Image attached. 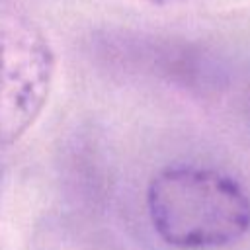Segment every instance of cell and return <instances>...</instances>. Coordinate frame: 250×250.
Here are the masks:
<instances>
[{"instance_id": "obj_1", "label": "cell", "mask_w": 250, "mask_h": 250, "mask_svg": "<svg viewBox=\"0 0 250 250\" xmlns=\"http://www.w3.org/2000/svg\"><path fill=\"white\" fill-rule=\"evenodd\" d=\"M154 232L182 250L238 242L250 230V195L234 178L203 166H168L146 191Z\"/></svg>"}, {"instance_id": "obj_3", "label": "cell", "mask_w": 250, "mask_h": 250, "mask_svg": "<svg viewBox=\"0 0 250 250\" xmlns=\"http://www.w3.org/2000/svg\"><path fill=\"white\" fill-rule=\"evenodd\" d=\"M242 111H244V117H246V123L250 125V82L244 90V98H242Z\"/></svg>"}, {"instance_id": "obj_4", "label": "cell", "mask_w": 250, "mask_h": 250, "mask_svg": "<svg viewBox=\"0 0 250 250\" xmlns=\"http://www.w3.org/2000/svg\"><path fill=\"white\" fill-rule=\"evenodd\" d=\"M148 4H154V6H174V4H182L186 0H146Z\"/></svg>"}, {"instance_id": "obj_2", "label": "cell", "mask_w": 250, "mask_h": 250, "mask_svg": "<svg viewBox=\"0 0 250 250\" xmlns=\"http://www.w3.org/2000/svg\"><path fill=\"white\" fill-rule=\"evenodd\" d=\"M55 74L47 35L29 18L0 12V143L18 141L41 115Z\"/></svg>"}]
</instances>
